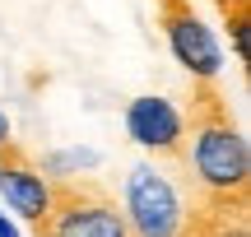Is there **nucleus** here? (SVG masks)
<instances>
[{"instance_id": "obj_4", "label": "nucleus", "mask_w": 251, "mask_h": 237, "mask_svg": "<svg viewBox=\"0 0 251 237\" xmlns=\"http://www.w3.org/2000/svg\"><path fill=\"white\" fill-rule=\"evenodd\" d=\"M158 19H163V33H168L172 56H177L196 79H214L219 65H224V51H219L214 33L196 19V9H191L186 0H158Z\"/></svg>"}, {"instance_id": "obj_6", "label": "nucleus", "mask_w": 251, "mask_h": 237, "mask_svg": "<svg viewBox=\"0 0 251 237\" xmlns=\"http://www.w3.org/2000/svg\"><path fill=\"white\" fill-rule=\"evenodd\" d=\"M0 195H5L9 210L24 214L28 223L47 210V177L33 167V158H28L14 140L0 144Z\"/></svg>"}, {"instance_id": "obj_8", "label": "nucleus", "mask_w": 251, "mask_h": 237, "mask_svg": "<svg viewBox=\"0 0 251 237\" xmlns=\"http://www.w3.org/2000/svg\"><path fill=\"white\" fill-rule=\"evenodd\" d=\"M5 140H9V117L0 112V144H5Z\"/></svg>"}, {"instance_id": "obj_7", "label": "nucleus", "mask_w": 251, "mask_h": 237, "mask_svg": "<svg viewBox=\"0 0 251 237\" xmlns=\"http://www.w3.org/2000/svg\"><path fill=\"white\" fill-rule=\"evenodd\" d=\"M0 237H19V233H14V223H9L5 214H0Z\"/></svg>"}, {"instance_id": "obj_2", "label": "nucleus", "mask_w": 251, "mask_h": 237, "mask_svg": "<svg viewBox=\"0 0 251 237\" xmlns=\"http://www.w3.org/2000/svg\"><path fill=\"white\" fill-rule=\"evenodd\" d=\"M33 237H135L117 195L93 177L47 182V210L33 219Z\"/></svg>"}, {"instance_id": "obj_5", "label": "nucleus", "mask_w": 251, "mask_h": 237, "mask_svg": "<svg viewBox=\"0 0 251 237\" xmlns=\"http://www.w3.org/2000/svg\"><path fill=\"white\" fill-rule=\"evenodd\" d=\"M126 130H130L135 144H144V149H153V154L181 163L186 121H181V112L172 107L168 98H135L130 107H126Z\"/></svg>"}, {"instance_id": "obj_1", "label": "nucleus", "mask_w": 251, "mask_h": 237, "mask_svg": "<svg viewBox=\"0 0 251 237\" xmlns=\"http://www.w3.org/2000/svg\"><path fill=\"white\" fill-rule=\"evenodd\" d=\"M191 126V140L181 149V163L196 172V186L209 195H251V149L242 130L228 117V102L214 79L191 84V112L181 117Z\"/></svg>"}, {"instance_id": "obj_3", "label": "nucleus", "mask_w": 251, "mask_h": 237, "mask_svg": "<svg viewBox=\"0 0 251 237\" xmlns=\"http://www.w3.org/2000/svg\"><path fill=\"white\" fill-rule=\"evenodd\" d=\"M181 219H186V205L177 200L172 182L163 172H153L149 163L130 167L126 177V223L135 237H177Z\"/></svg>"}]
</instances>
